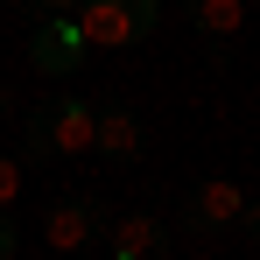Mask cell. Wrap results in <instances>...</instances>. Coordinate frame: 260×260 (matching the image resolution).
Segmentation results:
<instances>
[{
  "label": "cell",
  "mask_w": 260,
  "mask_h": 260,
  "mask_svg": "<svg viewBox=\"0 0 260 260\" xmlns=\"http://www.w3.org/2000/svg\"><path fill=\"white\" fill-rule=\"evenodd\" d=\"M71 14H78V28H85L91 49H134V43L155 36L162 0H78Z\"/></svg>",
  "instance_id": "1"
},
{
  "label": "cell",
  "mask_w": 260,
  "mask_h": 260,
  "mask_svg": "<svg viewBox=\"0 0 260 260\" xmlns=\"http://www.w3.org/2000/svg\"><path fill=\"white\" fill-rule=\"evenodd\" d=\"M106 218L113 211H106L99 197H56L43 211V246L49 253H91V246L106 239Z\"/></svg>",
  "instance_id": "2"
},
{
  "label": "cell",
  "mask_w": 260,
  "mask_h": 260,
  "mask_svg": "<svg viewBox=\"0 0 260 260\" xmlns=\"http://www.w3.org/2000/svg\"><path fill=\"white\" fill-rule=\"evenodd\" d=\"M91 155H106L113 169H134L148 155V127H141V113H134L127 99L91 106Z\"/></svg>",
  "instance_id": "3"
},
{
  "label": "cell",
  "mask_w": 260,
  "mask_h": 260,
  "mask_svg": "<svg viewBox=\"0 0 260 260\" xmlns=\"http://www.w3.org/2000/svg\"><path fill=\"white\" fill-rule=\"evenodd\" d=\"M85 56H91V43H85V28H78V14H43V21H36L28 63H36L43 78H78Z\"/></svg>",
  "instance_id": "4"
},
{
  "label": "cell",
  "mask_w": 260,
  "mask_h": 260,
  "mask_svg": "<svg viewBox=\"0 0 260 260\" xmlns=\"http://www.w3.org/2000/svg\"><path fill=\"white\" fill-rule=\"evenodd\" d=\"M239 204H246V190H239L232 176H204V183L183 197V232H190V239H218V232H232Z\"/></svg>",
  "instance_id": "5"
},
{
  "label": "cell",
  "mask_w": 260,
  "mask_h": 260,
  "mask_svg": "<svg viewBox=\"0 0 260 260\" xmlns=\"http://www.w3.org/2000/svg\"><path fill=\"white\" fill-rule=\"evenodd\" d=\"M113 260H162L169 253V225L155 211H120V218H106V239H99Z\"/></svg>",
  "instance_id": "6"
},
{
  "label": "cell",
  "mask_w": 260,
  "mask_h": 260,
  "mask_svg": "<svg viewBox=\"0 0 260 260\" xmlns=\"http://www.w3.org/2000/svg\"><path fill=\"white\" fill-rule=\"evenodd\" d=\"M183 14H190V28L211 43V56H218V63L232 56L239 28H246V0H183Z\"/></svg>",
  "instance_id": "7"
},
{
  "label": "cell",
  "mask_w": 260,
  "mask_h": 260,
  "mask_svg": "<svg viewBox=\"0 0 260 260\" xmlns=\"http://www.w3.org/2000/svg\"><path fill=\"white\" fill-rule=\"evenodd\" d=\"M43 120H49V141H56V162L91 155V99H49Z\"/></svg>",
  "instance_id": "8"
},
{
  "label": "cell",
  "mask_w": 260,
  "mask_h": 260,
  "mask_svg": "<svg viewBox=\"0 0 260 260\" xmlns=\"http://www.w3.org/2000/svg\"><path fill=\"white\" fill-rule=\"evenodd\" d=\"M28 162H36V169H49V162H56V141H49V120H43V106H36V113L21 120V169H28Z\"/></svg>",
  "instance_id": "9"
},
{
  "label": "cell",
  "mask_w": 260,
  "mask_h": 260,
  "mask_svg": "<svg viewBox=\"0 0 260 260\" xmlns=\"http://www.w3.org/2000/svg\"><path fill=\"white\" fill-rule=\"evenodd\" d=\"M21 197V155H0V211H14Z\"/></svg>",
  "instance_id": "10"
},
{
  "label": "cell",
  "mask_w": 260,
  "mask_h": 260,
  "mask_svg": "<svg viewBox=\"0 0 260 260\" xmlns=\"http://www.w3.org/2000/svg\"><path fill=\"white\" fill-rule=\"evenodd\" d=\"M21 253V225H14V211H0V260Z\"/></svg>",
  "instance_id": "11"
},
{
  "label": "cell",
  "mask_w": 260,
  "mask_h": 260,
  "mask_svg": "<svg viewBox=\"0 0 260 260\" xmlns=\"http://www.w3.org/2000/svg\"><path fill=\"white\" fill-rule=\"evenodd\" d=\"M232 225H239V232H246V239H260V197H246V204H239V218H232Z\"/></svg>",
  "instance_id": "12"
},
{
  "label": "cell",
  "mask_w": 260,
  "mask_h": 260,
  "mask_svg": "<svg viewBox=\"0 0 260 260\" xmlns=\"http://www.w3.org/2000/svg\"><path fill=\"white\" fill-rule=\"evenodd\" d=\"M28 7H43V14H71L78 0H28Z\"/></svg>",
  "instance_id": "13"
}]
</instances>
